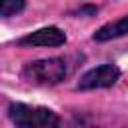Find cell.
Returning <instances> with one entry per match:
<instances>
[{"label": "cell", "instance_id": "1", "mask_svg": "<svg viewBox=\"0 0 128 128\" xmlns=\"http://www.w3.org/2000/svg\"><path fill=\"white\" fill-rule=\"evenodd\" d=\"M8 116L16 126L22 128H52L60 124L56 112L44 106H30L22 102H14L8 106Z\"/></svg>", "mask_w": 128, "mask_h": 128}, {"label": "cell", "instance_id": "2", "mask_svg": "<svg viewBox=\"0 0 128 128\" xmlns=\"http://www.w3.org/2000/svg\"><path fill=\"white\" fill-rule=\"evenodd\" d=\"M68 66L64 58H44V60H34L24 66L22 76L32 82V84H42V86H52L58 84L66 78Z\"/></svg>", "mask_w": 128, "mask_h": 128}, {"label": "cell", "instance_id": "3", "mask_svg": "<svg viewBox=\"0 0 128 128\" xmlns=\"http://www.w3.org/2000/svg\"><path fill=\"white\" fill-rule=\"evenodd\" d=\"M120 78V70L114 64H102L96 66L92 70H88L80 82H78V90H96V88H110L118 82Z\"/></svg>", "mask_w": 128, "mask_h": 128}, {"label": "cell", "instance_id": "4", "mask_svg": "<svg viewBox=\"0 0 128 128\" xmlns=\"http://www.w3.org/2000/svg\"><path fill=\"white\" fill-rule=\"evenodd\" d=\"M18 42L22 46H62L66 42V34L56 26H48L20 38Z\"/></svg>", "mask_w": 128, "mask_h": 128}, {"label": "cell", "instance_id": "5", "mask_svg": "<svg viewBox=\"0 0 128 128\" xmlns=\"http://www.w3.org/2000/svg\"><path fill=\"white\" fill-rule=\"evenodd\" d=\"M126 34H128V14L114 20V22L104 24L102 28H98L94 34V40L96 42H108V40H114V38H120Z\"/></svg>", "mask_w": 128, "mask_h": 128}, {"label": "cell", "instance_id": "6", "mask_svg": "<svg viewBox=\"0 0 128 128\" xmlns=\"http://www.w3.org/2000/svg\"><path fill=\"white\" fill-rule=\"evenodd\" d=\"M26 6V0H0V14L4 18H10L18 12H22Z\"/></svg>", "mask_w": 128, "mask_h": 128}]
</instances>
